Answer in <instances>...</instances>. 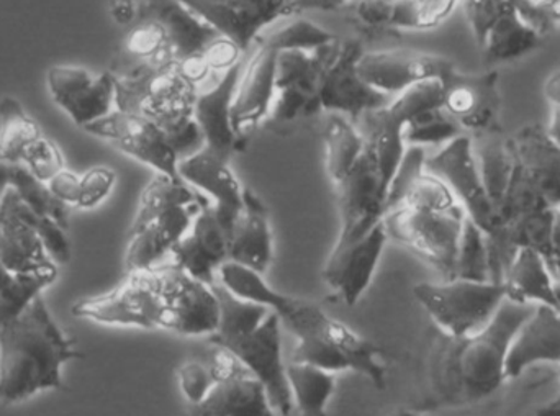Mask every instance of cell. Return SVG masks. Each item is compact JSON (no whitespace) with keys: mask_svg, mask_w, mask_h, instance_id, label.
I'll return each mask as SVG.
<instances>
[{"mask_svg":"<svg viewBox=\"0 0 560 416\" xmlns=\"http://www.w3.org/2000/svg\"><path fill=\"white\" fill-rule=\"evenodd\" d=\"M75 319L98 325L163 330L179 336H212L219 328L215 287L170 263L130 270L124 282L71 309Z\"/></svg>","mask_w":560,"mask_h":416,"instance_id":"6da1fadb","label":"cell"},{"mask_svg":"<svg viewBox=\"0 0 560 416\" xmlns=\"http://www.w3.org/2000/svg\"><path fill=\"white\" fill-rule=\"evenodd\" d=\"M49 313L43 296L0 330V404L28 401L45 391L62 389V366L82 358Z\"/></svg>","mask_w":560,"mask_h":416,"instance_id":"7a4b0ae2","label":"cell"},{"mask_svg":"<svg viewBox=\"0 0 560 416\" xmlns=\"http://www.w3.org/2000/svg\"><path fill=\"white\" fill-rule=\"evenodd\" d=\"M215 292L220 300V323L210 342L232 353L265 384L269 402L279 415H292L279 316L268 307L236 299L220 284H215Z\"/></svg>","mask_w":560,"mask_h":416,"instance_id":"3957f363","label":"cell"},{"mask_svg":"<svg viewBox=\"0 0 560 416\" xmlns=\"http://www.w3.org/2000/svg\"><path fill=\"white\" fill-rule=\"evenodd\" d=\"M206 203V197L183 180L156 174L141 193L128 231L127 273L156 266L170 257Z\"/></svg>","mask_w":560,"mask_h":416,"instance_id":"277c9868","label":"cell"},{"mask_svg":"<svg viewBox=\"0 0 560 416\" xmlns=\"http://www.w3.org/2000/svg\"><path fill=\"white\" fill-rule=\"evenodd\" d=\"M177 378L187 416H283L272 408L265 384L219 346L210 355L209 365L186 362Z\"/></svg>","mask_w":560,"mask_h":416,"instance_id":"5b68a950","label":"cell"},{"mask_svg":"<svg viewBox=\"0 0 560 416\" xmlns=\"http://www.w3.org/2000/svg\"><path fill=\"white\" fill-rule=\"evenodd\" d=\"M535 305L505 302L497 310L486 328L467 338H451L444 349V379L456 384L460 394L470 398L486 397L502 385L505 379L506 353L526 316Z\"/></svg>","mask_w":560,"mask_h":416,"instance_id":"8992f818","label":"cell"},{"mask_svg":"<svg viewBox=\"0 0 560 416\" xmlns=\"http://www.w3.org/2000/svg\"><path fill=\"white\" fill-rule=\"evenodd\" d=\"M289 330L296 338L290 361L316 366L332 374L358 372L375 388H385L387 366L382 361L381 348L331 319L316 303L306 302L300 319Z\"/></svg>","mask_w":560,"mask_h":416,"instance_id":"52a82bcc","label":"cell"},{"mask_svg":"<svg viewBox=\"0 0 560 416\" xmlns=\"http://www.w3.org/2000/svg\"><path fill=\"white\" fill-rule=\"evenodd\" d=\"M466 218L463 206L444 211L395 207L384 215L382 223L388 240L430 264L443 280H454Z\"/></svg>","mask_w":560,"mask_h":416,"instance_id":"ba28073f","label":"cell"},{"mask_svg":"<svg viewBox=\"0 0 560 416\" xmlns=\"http://www.w3.org/2000/svg\"><path fill=\"white\" fill-rule=\"evenodd\" d=\"M413 296L434 325L451 338L476 335L505 302V289L500 284L466 279L417 284Z\"/></svg>","mask_w":560,"mask_h":416,"instance_id":"9c48e42d","label":"cell"},{"mask_svg":"<svg viewBox=\"0 0 560 416\" xmlns=\"http://www.w3.org/2000/svg\"><path fill=\"white\" fill-rule=\"evenodd\" d=\"M114 78L117 111L141 115L156 125L194 115L199 89L177 72L174 61L166 66H140Z\"/></svg>","mask_w":560,"mask_h":416,"instance_id":"30bf717a","label":"cell"},{"mask_svg":"<svg viewBox=\"0 0 560 416\" xmlns=\"http://www.w3.org/2000/svg\"><path fill=\"white\" fill-rule=\"evenodd\" d=\"M342 39L315 51L278 53L276 61V95L272 118L278 124H290L299 118L319 114V85L328 66L335 61Z\"/></svg>","mask_w":560,"mask_h":416,"instance_id":"8fae6325","label":"cell"},{"mask_svg":"<svg viewBox=\"0 0 560 416\" xmlns=\"http://www.w3.org/2000/svg\"><path fill=\"white\" fill-rule=\"evenodd\" d=\"M424 170L446 183L457 203L466 210L467 217L483 233L489 234L495 230L499 213L483 187L469 135H459L444 145L436 154L427 157Z\"/></svg>","mask_w":560,"mask_h":416,"instance_id":"7c38bea8","label":"cell"},{"mask_svg":"<svg viewBox=\"0 0 560 416\" xmlns=\"http://www.w3.org/2000/svg\"><path fill=\"white\" fill-rule=\"evenodd\" d=\"M46 85L55 104L82 130L117 111V82L110 71L56 65L48 69Z\"/></svg>","mask_w":560,"mask_h":416,"instance_id":"4fadbf2b","label":"cell"},{"mask_svg":"<svg viewBox=\"0 0 560 416\" xmlns=\"http://www.w3.org/2000/svg\"><path fill=\"white\" fill-rule=\"evenodd\" d=\"M335 189L341 221L336 244L358 241L381 223L387 206L388 189L368 148L348 174L335 184Z\"/></svg>","mask_w":560,"mask_h":416,"instance_id":"5bb4252c","label":"cell"},{"mask_svg":"<svg viewBox=\"0 0 560 416\" xmlns=\"http://www.w3.org/2000/svg\"><path fill=\"white\" fill-rule=\"evenodd\" d=\"M84 131L98 140L108 141L112 147L151 167L161 176L180 180L177 173L180 158L167 143L163 130L150 118L114 111L102 120L85 127Z\"/></svg>","mask_w":560,"mask_h":416,"instance_id":"9a60e30c","label":"cell"},{"mask_svg":"<svg viewBox=\"0 0 560 416\" xmlns=\"http://www.w3.org/2000/svg\"><path fill=\"white\" fill-rule=\"evenodd\" d=\"M500 74L489 69L479 74H466L451 69L443 82V104L441 107L463 128L464 134L499 127L502 112V95L499 88Z\"/></svg>","mask_w":560,"mask_h":416,"instance_id":"2e32d148","label":"cell"},{"mask_svg":"<svg viewBox=\"0 0 560 416\" xmlns=\"http://www.w3.org/2000/svg\"><path fill=\"white\" fill-rule=\"evenodd\" d=\"M362 43L348 39L341 43L338 56L328 66L319 85V108L326 114H341L351 120L375 108L384 107L392 101L390 95L382 94L368 84L359 74Z\"/></svg>","mask_w":560,"mask_h":416,"instance_id":"e0dca14e","label":"cell"},{"mask_svg":"<svg viewBox=\"0 0 560 416\" xmlns=\"http://www.w3.org/2000/svg\"><path fill=\"white\" fill-rule=\"evenodd\" d=\"M233 228L207 200L171 251V261L196 279L215 286L220 267L230 261Z\"/></svg>","mask_w":560,"mask_h":416,"instance_id":"ac0fdd59","label":"cell"},{"mask_svg":"<svg viewBox=\"0 0 560 416\" xmlns=\"http://www.w3.org/2000/svg\"><path fill=\"white\" fill-rule=\"evenodd\" d=\"M38 220L12 187L0 194V263L13 274L58 269L36 233Z\"/></svg>","mask_w":560,"mask_h":416,"instance_id":"d6986e66","label":"cell"},{"mask_svg":"<svg viewBox=\"0 0 560 416\" xmlns=\"http://www.w3.org/2000/svg\"><path fill=\"white\" fill-rule=\"evenodd\" d=\"M388 236L384 223L348 244H335L323 267V280L336 299L352 307L371 286Z\"/></svg>","mask_w":560,"mask_h":416,"instance_id":"ffe728a7","label":"cell"},{"mask_svg":"<svg viewBox=\"0 0 560 416\" xmlns=\"http://www.w3.org/2000/svg\"><path fill=\"white\" fill-rule=\"evenodd\" d=\"M454 68V62L444 56L413 49L364 51L358 62L361 78L375 91L390 97L420 82L443 79Z\"/></svg>","mask_w":560,"mask_h":416,"instance_id":"44dd1931","label":"cell"},{"mask_svg":"<svg viewBox=\"0 0 560 416\" xmlns=\"http://www.w3.org/2000/svg\"><path fill=\"white\" fill-rule=\"evenodd\" d=\"M219 35L248 49L271 23L285 19V0H180Z\"/></svg>","mask_w":560,"mask_h":416,"instance_id":"7402d4cb","label":"cell"},{"mask_svg":"<svg viewBox=\"0 0 560 416\" xmlns=\"http://www.w3.org/2000/svg\"><path fill=\"white\" fill-rule=\"evenodd\" d=\"M177 173L184 183L202 194L229 223L235 227L243 210L245 187L230 166V160L202 147L180 158Z\"/></svg>","mask_w":560,"mask_h":416,"instance_id":"603a6c76","label":"cell"},{"mask_svg":"<svg viewBox=\"0 0 560 416\" xmlns=\"http://www.w3.org/2000/svg\"><path fill=\"white\" fill-rule=\"evenodd\" d=\"M242 71L240 65L220 74L219 81L199 92L194 105V118L202 131L203 147L226 160H232L242 143L232 124L233 99Z\"/></svg>","mask_w":560,"mask_h":416,"instance_id":"cb8c5ba5","label":"cell"},{"mask_svg":"<svg viewBox=\"0 0 560 416\" xmlns=\"http://www.w3.org/2000/svg\"><path fill=\"white\" fill-rule=\"evenodd\" d=\"M276 61L278 53L275 49L256 45L255 55L240 76L232 107L233 130L240 138L271 114L278 95Z\"/></svg>","mask_w":560,"mask_h":416,"instance_id":"d4e9b609","label":"cell"},{"mask_svg":"<svg viewBox=\"0 0 560 416\" xmlns=\"http://www.w3.org/2000/svg\"><path fill=\"white\" fill-rule=\"evenodd\" d=\"M542 362L560 365V313L555 307L539 303L510 343L505 379H518L526 369Z\"/></svg>","mask_w":560,"mask_h":416,"instance_id":"484cf974","label":"cell"},{"mask_svg":"<svg viewBox=\"0 0 560 416\" xmlns=\"http://www.w3.org/2000/svg\"><path fill=\"white\" fill-rule=\"evenodd\" d=\"M512 147L526 176L551 208L560 207V147L545 125L529 124L512 135Z\"/></svg>","mask_w":560,"mask_h":416,"instance_id":"4316f807","label":"cell"},{"mask_svg":"<svg viewBox=\"0 0 560 416\" xmlns=\"http://www.w3.org/2000/svg\"><path fill=\"white\" fill-rule=\"evenodd\" d=\"M275 257L271 221L265 203L252 189L243 193V210L233 228L230 261L266 274Z\"/></svg>","mask_w":560,"mask_h":416,"instance_id":"83f0119b","label":"cell"},{"mask_svg":"<svg viewBox=\"0 0 560 416\" xmlns=\"http://www.w3.org/2000/svg\"><path fill=\"white\" fill-rule=\"evenodd\" d=\"M140 16L163 25L173 46L174 59L202 51L219 32L180 0H144ZM138 16V19H140Z\"/></svg>","mask_w":560,"mask_h":416,"instance_id":"f1b7e54d","label":"cell"},{"mask_svg":"<svg viewBox=\"0 0 560 416\" xmlns=\"http://www.w3.org/2000/svg\"><path fill=\"white\" fill-rule=\"evenodd\" d=\"M361 120V134L365 140V148L374 157L382 180L390 190L392 181H394L408 148L404 137L407 118L390 101L384 107L362 115Z\"/></svg>","mask_w":560,"mask_h":416,"instance_id":"f546056e","label":"cell"},{"mask_svg":"<svg viewBox=\"0 0 560 416\" xmlns=\"http://www.w3.org/2000/svg\"><path fill=\"white\" fill-rule=\"evenodd\" d=\"M217 284H220L226 292L232 293L236 299L268 307L279 316L285 328H289L295 322L306 302V300L295 299V297L279 292L275 287L269 286L268 280L265 279V274L249 269V267L242 266V264L233 263V261H226L220 267Z\"/></svg>","mask_w":560,"mask_h":416,"instance_id":"4dcf8cb0","label":"cell"},{"mask_svg":"<svg viewBox=\"0 0 560 416\" xmlns=\"http://www.w3.org/2000/svg\"><path fill=\"white\" fill-rule=\"evenodd\" d=\"M505 300L518 305H549L558 309L555 276L548 261L533 247H522L503 277Z\"/></svg>","mask_w":560,"mask_h":416,"instance_id":"1f68e13d","label":"cell"},{"mask_svg":"<svg viewBox=\"0 0 560 416\" xmlns=\"http://www.w3.org/2000/svg\"><path fill=\"white\" fill-rule=\"evenodd\" d=\"M469 137L472 140L474 157H476L483 187L493 207L499 208L516 167L512 138L505 134L502 125L477 131Z\"/></svg>","mask_w":560,"mask_h":416,"instance_id":"d6a6232c","label":"cell"},{"mask_svg":"<svg viewBox=\"0 0 560 416\" xmlns=\"http://www.w3.org/2000/svg\"><path fill=\"white\" fill-rule=\"evenodd\" d=\"M176 61L170 36L161 23L140 16L128 30L112 66V74L121 76L140 66H166Z\"/></svg>","mask_w":560,"mask_h":416,"instance_id":"836d02e7","label":"cell"},{"mask_svg":"<svg viewBox=\"0 0 560 416\" xmlns=\"http://www.w3.org/2000/svg\"><path fill=\"white\" fill-rule=\"evenodd\" d=\"M545 36L522 19L515 7L510 5L490 28L482 48L486 65L516 61L541 48Z\"/></svg>","mask_w":560,"mask_h":416,"instance_id":"e575fe53","label":"cell"},{"mask_svg":"<svg viewBox=\"0 0 560 416\" xmlns=\"http://www.w3.org/2000/svg\"><path fill=\"white\" fill-rule=\"evenodd\" d=\"M326 173L332 186L348 174L365 150L361 130L351 118L341 114H328L323 125Z\"/></svg>","mask_w":560,"mask_h":416,"instance_id":"d590c367","label":"cell"},{"mask_svg":"<svg viewBox=\"0 0 560 416\" xmlns=\"http://www.w3.org/2000/svg\"><path fill=\"white\" fill-rule=\"evenodd\" d=\"M43 135L39 125L26 114L15 97L0 101V161L10 166H23L30 151Z\"/></svg>","mask_w":560,"mask_h":416,"instance_id":"8d00e7d4","label":"cell"},{"mask_svg":"<svg viewBox=\"0 0 560 416\" xmlns=\"http://www.w3.org/2000/svg\"><path fill=\"white\" fill-rule=\"evenodd\" d=\"M285 372L293 405L300 416H328L326 408L335 394V374L316 366L293 361L285 365Z\"/></svg>","mask_w":560,"mask_h":416,"instance_id":"74e56055","label":"cell"},{"mask_svg":"<svg viewBox=\"0 0 560 416\" xmlns=\"http://www.w3.org/2000/svg\"><path fill=\"white\" fill-rule=\"evenodd\" d=\"M58 279V269L13 274L0 263V330L15 320L26 307Z\"/></svg>","mask_w":560,"mask_h":416,"instance_id":"f35d334b","label":"cell"},{"mask_svg":"<svg viewBox=\"0 0 560 416\" xmlns=\"http://www.w3.org/2000/svg\"><path fill=\"white\" fill-rule=\"evenodd\" d=\"M338 35L328 32L323 26L316 25L312 20L295 19L287 25L271 30L268 33H261L256 39V45H265L275 49L276 53L282 51H315L323 46L331 45Z\"/></svg>","mask_w":560,"mask_h":416,"instance_id":"ab89813d","label":"cell"},{"mask_svg":"<svg viewBox=\"0 0 560 416\" xmlns=\"http://www.w3.org/2000/svg\"><path fill=\"white\" fill-rule=\"evenodd\" d=\"M9 187L39 217L49 218L59 227L69 228V206L52 196L45 183L36 180L26 167L10 166Z\"/></svg>","mask_w":560,"mask_h":416,"instance_id":"60d3db41","label":"cell"},{"mask_svg":"<svg viewBox=\"0 0 560 416\" xmlns=\"http://www.w3.org/2000/svg\"><path fill=\"white\" fill-rule=\"evenodd\" d=\"M464 135L463 128L446 114L443 107L421 112L405 125V143L407 147H430L446 145Z\"/></svg>","mask_w":560,"mask_h":416,"instance_id":"b9f144b4","label":"cell"},{"mask_svg":"<svg viewBox=\"0 0 560 416\" xmlns=\"http://www.w3.org/2000/svg\"><path fill=\"white\" fill-rule=\"evenodd\" d=\"M460 0H400L392 30H431L450 19Z\"/></svg>","mask_w":560,"mask_h":416,"instance_id":"7bdbcfd3","label":"cell"},{"mask_svg":"<svg viewBox=\"0 0 560 416\" xmlns=\"http://www.w3.org/2000/svg\"><path fill=\"white\" fill-rule=\"evenodd\" d=\"M456 279L490 282L486 233L469 217L464 221L463 236H460Z\"/></svg>","mask_w":560,"mask_h":416,"instance_id":"ee69618b","label":"cell"},{"mask_svg":"<svg viewBox=\"0 0 560 416\" xmlns=\"http://www.w3.org/2000/svg\"><path fill=\"white\" fill-rule=\"evenodd\" d=\"M400 0H352L342 12L348 22L365 38L392 32L395 7Z\"/></svg>","mask_w":560,"mask_h":416,"instance_id":"f6af8a7d","label":"cell"},{"mask_svg":"<svg viewBox=\"0 0 560 416\" xmlns=\"http://www.w3.org/2000/svg\"><path fill=\"white\" fill-rule=\"evenodd\" d=\"M464 15L472 30L477 46L482 48L490 28L497 20L512 5L510 0H460Z\"/></svg>","mask_w":560,"mask_h":416,"instance_id":"bcb514c9","label":"cell"},{"mask_svg":"<svg viewBox=\"0 0 560 416\" xmlns=\"http://www.w3.org/2000/svg\"><path fill=\"white\" fill-rule=\"evenodd\" d=\"M163 130L167 143L171 145L177 157L186 158L196 153L203 147L202 131L197 125L194 115H183V117L171 118L158 125Z\"/></svg>","mask_w":560,"mask_h":416,"instance_id":"7dc6e473","label":"cell"},{"mask_svg":"<svg viewBox=\"0 0 560 416\" xmlns=\"http://www.w3.org/2000/svg\"><path fill=\"white\" fill-rule=\"evenodd\" d=\"M115 183H117V174L110 167L95 166L85 171L79 181V197L75 207L91 210V208L101 206L110 196Z\"/></svg>","mask_w":560,"mask_h":416,"instance_id":"c3c4849f","label":"cell"},{"mask_svg":"<svg viewBox=\"0 0 560 416\" xmlns=\"http://www.w3.org/2000/svg\"><path fill=\"white\" fill-rule=\"evenodd\" d=\"M526 23L542 36L560 25V0H510Z\"/></svg>","mask_w":560,"mask_h":416,"instance_id":"681fc988","label":"cell"},{"mask_svg":"<svg viewBox=\"0 0 560 416\" xmlns=\"http://www.w3.org/2000/svg\"><path fill=\"white\" fill-rule=\"evenodd\" d=\"M23 167L30 171L36 180L49 183L59 171L65 170V157H62L56 143L43 137L30 151Z\"/></svg>","mask_w":560,"mask_h":416,"instance_id":"f907efd6","label":"cell"},{"mask_svg":"<svg viewBox=\"0 0 560 416\" xmlns=\"http://www.w3.org/2000/svg\"><path fill=\"white\" fill-rule=\"evenodd\" d=\"M243 53H245V49L238 43L222 35L213 38L202 49L203 58L209 62L210 69L213 72H220V74L242 65Z\"/></svg>","mask_w":560,"mask_h":416,"instance_id":"816d5d0a","label":"cell"},{"mask_svg":"<svg viewBox=\"0 0 560 416\" xmlns=\"http://www.w3.org/2000/svg\"><path fill=\"white\" fill-rule=\"evenodd\" d=\"M36 233L42 238L43 246L56 264H66L71 259V244L65 228L46 217H39Z\"/></svg>","mask_w":560,"mask_h":416,"instance_id":"f5cc1de1","label":"cell"},{"mask_svg":"<svg viewBox=\"0 0 560 416\" xmlns=\"http://www.w3.org/2000/svg\"><path fill=\"white\" fill-rule=\"evenodd\" d=\"M174 66H176L177 72H179L187 82H190L194 88L199 89V91L206 82H209L210 76L213 74L209 62L203 58L202 51L186 56V58L183 59H176Z\"/></svg>","mask_w":560,"mask_h":416,"instance_id":"db71d44e","label":"cell"},{"mask_svg":"<svg viewBox=\"0 0 560 416\" xmlns=\"http://www.w3.org/2000/svg\"><path fill=\"white\" fill-rule=\"evenodd\" d=\"M79 181H81L79 174L72 173L71 170L65 167L49 183H46V186H48V189L51 190L56 199L68 204V206L75 207L79 197Z\"/></svg>","mask_w":560,"mask_h":416,"instance_id":"11a10c76","label":"cell"},{"mask_svg":"<svg viewBox=\"0 0 560 416\" xmlns=\"http://www.w3.org/2000/svg\"><path fill=\"white\" fill-rule=\"evenodd\" d=\"M108 13L117 25L131 26L140 16V5L137 0H108Z\"/></svg>","mask_w":560,"mask_h":416,"instance_id":"9f6ffc18","label":"cell"},{"mask_svg":"<svg viewBox=\"0 0 560 416\" xmlns=\"http://www.w3.org/2000/svg\"><path fill=\"white\" fill-rule=\"evenodd\" d=\"M305 10L332 12L331 0H285V16L296 15Z\"/></svg>","mask_w":560,"mask_h":416,"instance_id":"6f0895ef","label":"cell"},{"mask_svg":"<svg viewBox=\"0 0 560 416\" xmlns=\"http://www.w3.org/2000/svg\"><path fill=\"white\" fill-rule=\"evenodd\" d=\"M545 95L549 104L560 107V71L552 72L545 82Z\"/></svg>","mask_w":560,"mask_h":416,"instance_id":"680465c9","label":"cell"},{"mask_svg":"<svg viewBox=\"0 0 560 416\" xmlns=\"http://www.w3.org/2000/svg\"><path fill=\"white\" fill-rule=\"evenodd\" d=\"M551 247L556 267V263H560V207L555 208V215H552Z\"/></svg>","mask_w":560,"mask_h":416,"instance_id":"91938a15","label":"cell"},{"mask_svg":"<svg viewBox=\"0 0 560 416\" xmlns=\"http://www.w3.org/2000/svg\"><path fill=\"white\" fill-rule=\"evenodd\" d=\"M546 134L551 138L555 143L560 147V107L559 105H551V117L549 124L545 125Z\"/></svg>","mask_w":560,"mask_h":416,"instance_id":"94428289","label":"cell"},{"mask_svg":"<svg viewBox=\"0 0 560 416\" xmlns=\"http://www.w3.org/2000/svg\"><path fill=\"white\" fill-rule=\"evenodd\" d=\"M559 385H560V369H559ZM536 416H560V392L558 397L555 401L549 402L545 407L539 408L538 414Z\"/></svg>","mask_w":560,"mask_h":416,"instance_id":"6125c7cd","label":"cell"},{"mask_svg":"<svg viewBox=\"0 0 560 416\" xmlns=\"http://www.w3.org/2000/svg\"><path fill=\"white\" fill-rule=\"evenodd\" d=\"M10 164L0 161V194L9 187Z\"/></svg>","mask_w":560,"mask_h":416,"instance_id":"be15d7a7","label":"cell"},{"mask_svg":"<svg viewBox=\"0 0 560 416\" xmlns=\"http://www.w3.org/2000/svg\"><path fill=\"white\" fill-rule=\"evenodd\" d=\"M390 416H428V414L424 411H420V408H400V411H395Z\"/></svg>","mask_w":560,"mask_h":416,"instance_id":"e7e4bbea","label":"cell"},{"mask_svg":"<svg viewBox=\"0 0 560 416\" xmlns=\"http://www.w3.org/2000/svg\"><path fill=\"white\" fill-rule=\"evenodd\" d=\"M555 292H556V300H558V310L560 313V263H556L555 267Z\"/></svg>","mask_w":560,"mask_h":416,"instance_id":"03108f58","label":"cell"}]
</instances>
